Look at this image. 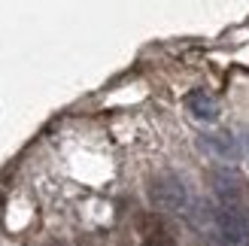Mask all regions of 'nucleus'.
I'll return each mask as SVG.
<instances>
[{
    "label": "nucleus",
    "mask_w": 249,
    "mask_h": 246,
    "mask_svg": "<svg viewBox=\"0 0 249 246\" xmlns=\"http://www.w3.org/2000/svg\"><path fill=\"white\" fill-rule=\"evenodd\" d=\"M197 213L207 222V231L213 234L216 243L222 246H249V213L243 204H213V207H201Z\"/></svg>",
    "instance_id": "1"
},
{
    "label": "nucleus",
    "mask_w": 249,
    "mask_h": 246,
    "mask_svg": "<svg viewBox=\"0 0 249 246\" xmlns=\"http://www.w3.org/2000/svg\"><path fill=\"white\" fill-rule=\"evenodd\" d=\"M185 109H189L197 122H216L219 119V101L207 88H192L185 94Z\"/></svg>",
    "instance_id": "6"
},
{
    "label": "nucleus",
    "mask_w": 249,
    "mask_h": 246,
    "mask_svg": "<svg viewBox=\"0 0 249 246\" xmlns=\"http://www.w3.org/2000/svg\"><path fill=\"white\" fill-rule=\"evenodd\" d=\"M197 143H201L204 152H210L213 158H222V161H240L243 158L240 140L234 134H225V131H204L197 137Z\"/></svg>",
    "instance_id": "3"
},
{
    "label": "nucleus",
    "mask_w": 249,
    "mask_h": 246,
    "mask_svg": "<svg viewBox=\"0 0 249 246\" xmlns=\"http://www.w3.org/2000/svg\"><path fill=\"white\" fill-rule=\"evenodd\" d=\"M140 246H177L170 225L158 213H146L140 219Z\"/></svg>",
    "instance_id": "5"
},
{
    "label": "nucleus",
    "mask_w": 249,
    "mask_h": 246,
    "mask_svg": "<svg viewBox=\"0 0 249 246\" xmlns=\"http://www.w3.org/2000/svg\"><path fill=\"white\" fill-rule=\"evenodd\" d=\"M210 186L216 192L219 204H243V179L231 167H213L210 170Z\"/></svg>",
    "instance_id": "4"
},
{
    "label": "nucleus",
    "mask_w": 249,
    "mask_h": 246,
    "mask_svg": "<svg viewBox=\"0 0 249 246\" xmlns=\"http://www.w3.org/2000/svg\"><path fill=\"white\" fill-rule=\"evenodd\" d=\"M149 201H152V207L161 213H182V216L197 213L195 194L189 192V186H185L177 174H170V170L152 176V182H149Z\"/></svg>",
    "instance_id": "2"
}]
</instances>
